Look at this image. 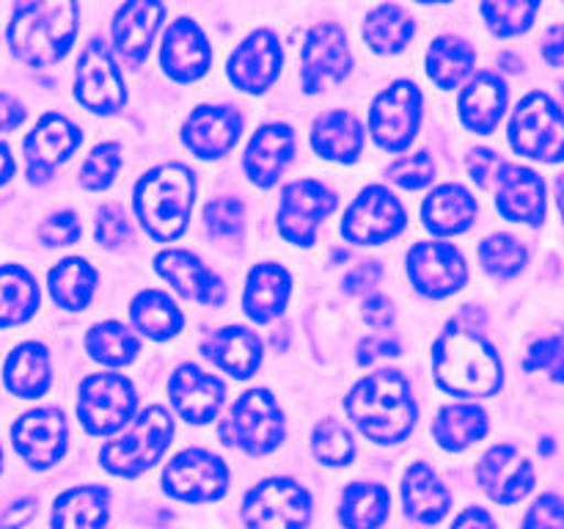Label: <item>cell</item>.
<instances>
[{"label":"cell","mask_w":564,"mask_h":529,"mask_svg":"<svg viewBox=\"0 0 564 529\" xmlns=\"http://www.w3.org/2000/svg\"><path fill=\"white\" fill-rule=\"evenodd\" d=\"M204 224H207L209 235L220 237V240H237L242 235V224H246L242 202L231 196L215 198L204 207Z\"/></svg>","instance_id":"c3c4849f"},{"label":"cell","mask_w":564,"mask_h":529,"mask_svg":"<svg viewBox=\"0 0 564 529\" xmlns=\"http://www.w3.org/2000/svg\"><path fill=\"white\" fill-rule=\"evenodd\" d=\"M86 350L94 361L105 364V367H127L141 353V339L116 320H108L88 331Z\"/></svg>","instance_id":"7bdbcfd3"},{"label":"cell","mask_w":564,"mask_h":529,"mask_svg":"<svg viewBox=\"0 0 564 529\" xmlns=\"http://www.w3.org/2000/svg\"><path fill=\"white\" fill-rule=\"evenodd\" d=\"M545 182L534 169L521 163H505L496 176V209L512 224H543L545 220Z\"/></svg>","instance_id":"d6986e66"},{"label":"cell","mask_w":564,"mask_h":529,"mask_svg":"<svg viewBox=\"0 0 564 529\" xmlns=\"http://www.w3.org/2000/svg\"><path fill=\"white\" fill-rule=\"evenodd\" d=\"M110 518V490L102 485L66 488L53 505V529H105Z\"/></svg>","instance_id":"e575fe53"},{"label":"cell","mask_w":564,"mask_h":529,"mask_svg":"<svg viewBox=\"0 0 564 529\" xmlns=\"http://www.w3.org/2000/svg\"><path fill=\"white\" fill-rule=\"evenodd\" d=\"M25 121V105L11 94L0 91V132H9Z\"/></svg>","instance_id":"91938a15"},{"label":"cell","mask_w":564,"mask_h":529,"mask_svg":"<svg viewBox=\"0 0 564 529\" xmlns=\"http://www.w3.org/2000/svg\"><path fill=\"white\" fill-rule=\"evenodd\" d=\"M99 273L91 268V262L80 257L64 259V262L55 264L47 276L50 295L58 303L61 309H69V312H80L91 303L94 290H97Z\"/></svg>","instance_id":"60d3db41"},{"label":"cell","mask_w":564,"mask_h":529,"mask_svg":"<svg viewBox=\"0 0 564 529\" xmlns=\"http://www.w3.org/2000/svg\"><path fill=\"white\" fill-rule=\"evenodd\" d=\"M220 439L251 457L279 450L284 441V413L279 400L268 389H251L240 395L220 424Z\"/></svg>","instance_id":"8992f818"},{"label":"cell","mask_w":564,"mask_h":529,"mask_svg":"<svg viewBox=\"0 0 564 529\" xmlns=\"http://www.w3.org/2000/svg\"><path fill=\"white\" fill-rule=\"evenodd\" d=\"M11 441L22 461L31 468H50L64 457L66 441V419L61 408H33L22 413L11 424Z\"/></svg>","instance_id":"e0dca14e"},{"label":"cell","mask_w":564,"mask_h":529,"mask_svg":"<svg viewBox=\"0 0 564 529\" xmlns=\"http://www.w3.org/2000/svg\"><path fill=\"white\" fill-rule=\"evenodd\" d=\"M534 463L512 444H496L479 457L477 483L496 505H518L534 488Z\"/></svg>","instance_id":"ac0fdd59"},{"label":"cell","mask_w":564,"mask_h":529,"mask_svg":"<svg viewBox=\"0 0 564 529\" xmlns=\"http://www.w3.org/2000/svg\"><path fill=\"white\" fill-rule=\"evenodd\" d=\"M242 132L240 110L229 105H202L187 116L182 143L202 160H218L235 149Z\"/></svg>","instance_id":"7402d4cb"},{"label":"cell","mask_w":564,"mask_h":529,"mask_svg":"<svg viewBox=\"0 0 564 529\" xmlns=\"http://www.w3.org/2000/svg\"><path fill=\"white\" fill-rule=\"evenodd\" d=\"M75 99L83 108L99 116H113L124 108V75H121L113 53L99 39H91L77 58Z\"/></svg>","instance_id":"7c38bea8"},{"label":"cell","mask_w":564,"mask_h":529,"mask_svg":"<svg viewBox=\"0 0 564 529\" xmlns=\"http://www.w3.org/2000/svg\"><path fill=\"white\" fill-rule=\"evenodd\" d=\"M389 180L405 191H422L435 180V160L430 152L402 154L389 165Z\"/></svg>","instance_id":"681fc988"},{"label":"cell","mask_w":564,"mask_h":529,"mask_svg":"<svg viewBox=\"0 0 564 529\" xmlns=\"http://www.w3.org/2000/svg\"><path fill=\"white\" fill-rule=\"evenodd\" d=\"M80 235L83 226L75 213H55L39 226V240L44 246H72V242L80 240Z\"/></svg>","instance_id":"f907efd6"},{"label":"cell","mask_w":564,"mask_h":529,"mask_svg":"<svg viewBox=\"0 0 564 529\" xmlns=\"http://www.w3.org/2000/svg\"><path fill=\"white\" fill-rule=\"evenodd\" d=\"M424 97L416 83L397 80L375 97L369 108V132L386 152H405L422 125Z\"/></svg>","instance_id":"30bf717a"},{"label":"cell","mask_w":564,"mask_h":529,"mask_svg":"<svg viewBox=\"0 0 564 529\" xmlns=\"http://www.w3.org/2000/svg\"><path fill=\"white\" fill-rule=\"evenodd\" d=\"M477 50L457 36H438L427 50V75L444 91H452L474 75Z\"/></svg>","instance_id":"8d00e7d4"},{"label":"cell","mask_w":564,"mask_h":529,"mask_svg":"<svg viewBox=\"0 0 564 529\" xmlns=\"http://www.w3.org/2000/svg\"><path fill=\"white\" fill-rule=\"evenodd\" d=\"M400 356V345L391 342L389 336H369L358 347V361L361 364H375L380 358H397Z\"/></svg>","instance_id":"6f0895ef"},{"label":"cell","mask_w":564,"mask_h":529,"mask_svg":"<svg viewBox=\"0 0 564 529\" xmlns=\"http://www.w3.org/2000/svg\"><path fill=\"white\" fill-rule=\"evenodd\" d=\"M160 64L165 75L176 83H193L207 75L213 64V47L198 22L187 17L171 22L163 36V47H160Z\"/></svg>","instance_id":"cb8c5ba5"},{"label":"cell","mask_w":564,"mask_h":529,"mask_svg":"<svg viewBox=\"0 0 564 529\" xmlns=\"http://www.w3.org/2000/svg\"><path fill=\"white\" fill-rule=\"evenodd\" d=\"M281 64H284V53H281L279 36L273 31H253L231 53L229 80L240 91L262 94L279 80Z\"/></svg>","instance_id":"ffe728a7"},{"label":"cell","mask_w":564,"mask_h":529,"mask_svg":"<svg viewBox=\"0 0 564 529\" xmlns=\"http://www.w3.org/2000/svg\"><path fill=\"white\" fill-rule=\"evenodd\" d=\"M138 408L135 386L116 373L86 375L77 389V419L88 435H113Z\"/></svg>","instance_id":"ba28073f"},{"label":"cell","mask_w":564,"mask_h":529,"mask_svg":"<svg viewBox=\"0 0 564 529\" xmlns=\"http://www.w3.org/2000/svg\"><path fill=\"white\" fill-rule=\"evenodd\" d=\"M14 169H17V163H14V154H11L9 143L0 141V187H3L11 176H14Z\"/></svg>","instance_id":"e7e4bbea"},{"label":"cell","mask_w":564,"mask_h":529,"mask_svg":"<svg viewBox=\"0 0 564 529\" xmlns=\"http://www.w3.org/2000/svg\"><path fill=\"white\" fill-rule=\"evenodd\" d=\"M154 270L160 279L169 281L182 298L187 301L204 303V306H220L226 301V287L196 253L185 251V248H169L160 251L154 259Z\"/></svg>","instance_id":"d4e9b609"},{"label":"cell","mask_w":564,"mask_h":529,"mask_svg":"<svg viewBox=\"0 0 564 529\" xmlns=\"http://www.w3.org/2000/svg\"><path fill=\"white\" fill-rule=\"evenodd\" d=\"M507 110V83L496 72H479L468 77L457 97L460 121L477 136H490Z\"/></svg>","instance_id":"83f0119b"},{"label":"cell","mask_w":564,"mask_h":529,"mask_svg":"<svg viewBox=\"0 0 564 529\" xmlns=\"http://www.w3.org/2000/svg\"><path fill=\"white\" fill-rule=\"evenodd\" d=\"M0 472H3V450H0Z\"/></svg>","instance_id":"003e7915"},{"label":"cell","mask_w":564,"mask_h":529,"mask_svg":"<svg viewBox=\"0 0 564 529\" xmlns=\"http://www.w3.org/2000/svg\"><path fill=\"white\" fill-rule=\"evenodd\" d=\"M163 17V0H124V6L113 17L116 53L127 64L141 66L147 61L154 36H158Z\"/></svg>","instance_id":"484cf974"},{"label":"cell","mask_w":564,"mask_h":529,"mask_svg":"<svg viewBox=\"0 0 564 529\" xmlns=\"http://www.w3.org/2000/svg\"><path fill=\"white\" fill-rule=\"evenodd\" d=\"M171 406L176 408L185 422L207 424L218 417L220 406L226 400V386L218 375L196 367V364H182L169 378Z\"/></svg>","instance_id":"44dd1931"},{"label":"cell","mask_w":564,"mask_h":529,"mask_svg":"<svg viewBox=\"0 0 564 529\" xmlns=\"http://www.w3.org/2000/svg\"><path fill=\"white\" fill-rule=\"evenodd\" d=\"M560 494H543L523 518L521 529H564V510Z\"/></svg>","instance_id":"f5cc1de1"},{"label":"cell","mask_w":564,"mask_h":529,"mask_svg":"<svg viewBox=\"0 0 564 529\" xmlns=\"http://www.w3.org/2000/svg\"><path fill=\"white\" fill-rule=\"evenodd\" d=\"M39 284L22 264H0V328L22 325L36 314Z\"/></svg>","instance_id":"f35d334b"},{"label":"cell","mask_w":564,"mask_h":529,"mask_svg":"<svg viewBox=\"0 0 564 529\" xmlns=\"http://www.w3.org/2000/svg\"><path fill=\"white\" fill-rule=\"evenodd\" d=\"M527 369H551L554 380H562V336H545L543 342L532 345L527 358Z\"/></svg>","instance_id":"db71d44e"},{"label":"cell","mask_w":564,"mask_h":529,"mask_svg":"<svg viewBox=\"0 0 564 529\" xmlns=\"http://www.w3.org/2000/svg\"><path fill=\"white\" fill-rule=\"evenodd\" d=\"M402 505H405V516L411 521L433 527L449 516L452 490L446 488L444 479L433 472L430 463H411L402 477Z\"/></svg>","instance_id":"f1b7e54d"},{"label":"cell","mask_w":564,"mask_h":529,"mask_svg":"<svg viewBox=\"0 0 564 529\" xmlns=\"http://www.w3.org/2000/svg\"><path fill=\"white\" fill-rule=\"evenodd\" d=\"M6 389L22 400H36L53 384V364L50 350L42 342H22L9 353L3 364Z\"/></svg>","instance_id":"836d02e7"},{"label":"cell","mask_w":564,"mask_h":529,"mask_svg":"<svg viewBox=\"0 0 564 529\" xmlns=\"http://www.w3.org/2000/svg\"><path fill=\"white\" fill-rule=\"evenodd\" d=\"M292 295V276L284 264L259 262L248 273L246 290H242V309L253 323L264 325L281 317Z\"/></svg>","instance_id":"f546056e"},{"label":"cell","mask_w":564,"mask_h":529,"mask_svg":"<svg viewBox=\"0 0 564 529\" xmlns=\"http://www.w3.org/2000/svg\"><path fill=\"white\" fill-rule=\"evenodd\" d=\"M97 240L105 248H119L121 242L130 237V224H127V213L119 204H108L99 209L97 215Z\"/></svg>","instance_id":"816d5d0a"},{"label":"cell","mask_w":564,"mask_h":529,"mask_svg":"<svg viewBox=\"0 0 564 529\" xmlns=\"http://www.w3.org/2000/svg\"><path fill=\"white\" fill-rule=\"evenodd\" d=\"M413 33H416V22L411 14L394 3H383L372 9L364 20V39L375 53L394 55L411 44Z\"/></svg>","instance_id":"b9f144b4"},{"label":"cell","mask_w":564,"mask_h":529,"mask_svg":"<svg viewBox=\"0 0 564 529\" xmlns=\"http://www.w3.org/2000/svg\"><path fill=\"white\" fill-rule=\"evenodd\" d=\"M510 143L523 158L560 163L564 154L560 102L545 91H529L512 110Z\"/></svg>","instance_id":"52a82bcc"},{"label":"cell","mask_w":564,"mask_h":529,"mask_svg":"<svg viewBox=\"0 0 564 529\" xmlns=\"http://www.w3.org/2000/svg\"><path fill=\"white\" fill-rule=\"evenodd\" d=\"M408 213L400 198L383 185H369L358 193L341 218V235L356 246H380L405 229Z\"/></svg>","instance_id":"8fae6325"},{"label":"cell","mask_w":564,"mask_h":529,"mask_svg":"<svg viewBox=\"0 0 564 529\" xmlns=\"http://www.w3.org/2000/svg\"><path fill=\"white\" fill-rule=\"evenodd\" d=\"M174 435V419L163 406H152L130 419V428L119 439L108 441L99 450V463L113 477L132 479L152 468L165 455Z\"/></svg>","instance_id":"5b68a950"},{"label":"cell","mask_w":564,"mask_h":529,"mask_svg":"<svg viewBox=\"0 0 564 529\" xmlns=\"http://www.w3.org/2000/svg\"><path fill=\"white\" fill-rule=\"evenodd\" d=\"M562 53H564V42H562V28L554 25L549 31V39H545L543 44V58L545 64L554 66V69H560L562 66Z\"/></svg>","instance_id":"be15d7a7"},{"label":"cell","mask_w":564,"mask_h":529,"mask_svg":"<svg viewBox=\"0 0 564 529\" xmlns=\"http://www.w3.org/2000/svg\"><path fill=\"white\" fill-rule=\"evenodd\" d=\"M292 158H295V130L290 125L273 121V125H262L253 132L242 165H246V174L253 185L273 187Z\"/></svg>","instance_id":"4316f807"},{"label":"cell","mask_w":564,"mask_h":529,"mask_svg":"<svg viewBox=\"0 0 564 529\" xmlns=\"http://www.w3.org/2000/svg\"><path fill=\"white\" fill-rule=\"evenodd\" d=\"M364 320H367L372 328H389L394 323V306L386 295H372L364 303Z\"/></svg>","instance_id":"680465c9"},{"label":"cell","mask_w":564,"mask_h":529,"mask_svg":"<svg viewBox=\"0 0 564 529\" xmlns=\"http://www.w3.org/2000/svg\"><path fill=\"white\" fill-rule=\"evenodd\" d=\"M419 3H449V0H419Z\"/></svg>","instance_id":"03108f58"},{"label":"cell","mask_w":564,"mask_h":529,"mask_svg":"<svg viewBox=\"0 0 564 529\" xmlns=\"http://www.w3.org/2000/svg\"><path fill=\"white\" fill-rule=\"evenodd\" d=\"M352 66L345 28L336 22H319L308 31L301 53V83L306 94H319L330 83H341Z\"/></svg>","instance_id":"2e32d148"},{"label":"cell","mask_w":564,"mask_h":529,"mask_svg":"<svg viewBox=\"0 0 564 529\" xmlns=\"http://www.w3.org/2000/svg\"><path fill=\"white\" fill-rule=\"evenodd\" d=\"M231 483V472L218 455L207 450H185L169 461L163 472V488L171 499L191 501H215L226 496Z\"/></svg>","instance_id":"4fadbf2b"},{"label":"cell","mask_w":564,"mask_h":529,"mask_svg":"<svg viewBox=\"0 0 564 529\" xmlns=\"http://www.w3.org/2000/svg\"><path fill=\"white\" fill-rule=\"evenodd\" d=\"M479 213V204L471 191H466L457 182H446V185L433 187L422 204V220L433 235L452 237L463 235L474 226Z\"/></svg>","instance_id":"1f68e13d"},{"label":"cell","mask_w":564,"mask_h":529,"mask_svg":"<svg viewBox=\"0 0 564 529\" xmlns=\"http://www.w3.org/2000/svg\"><path fill=\"white\" fill-rule=\"evenodd\" d=\"M339 198L319 180H295L281 191L279 235L295 246H312L317 229L336 209Z\"/></svg>","instance_id":"5bb4252c"},{"label":"cell","mask_w":564,"mask_h":529,"mask_svg":"<svg viewBox=\"0 0 564 529\" xmlns=\"http://www.w3.org/2000/svg\"><path fill=\"white\" fill-rule=\"evenodd\" d=\"M364 141H367V132L350 110H328V114L317 116L312 127L314 152L334 163H356L364 152Z\"/></svg>","instance_id":"d6a6232c"},{"label":"cell","mask_w":564,"mask_h":529,"mask_svg":"<svg viewBox=\"0 0 564 529\" xmlns=\"http://www.w3.org/2000/svg\"><path fill=\"white\" fill-rule=\"evenodd\" d=\"M80 28L77 0H14L9 47L17 61L42 69L66 58Z\"/></svg>","instance_id":"6da1fadb"},{"label":"cell","mask_w":564,"mask_h":529,"mask_svg":"<svg viewBox=\"0 0 564 529\" xmlns=\"http://www.w3.org/2000/svg\"><path fill=\"white\" fill-rule=\"evenodd\" d=\"M130 320L143 336L165 342L176 336L185 325L180 306L160 290H141L130 303Z\"/></svg>","instance_id":"ab89813d"},{"label":"cell","mask_w":564,"mask_h":529,"mask_svg":"<svg viewBox=\"0 0 564 529\" xmlns=\"http://www.w3.org/2000/svg\"><path fill=\"white\" fill-rule=\"evenodd\" d=\"M479 262L496 279H512L527 264V248L512 235H490L479 242Z\"/></svg>","instance_id":"bcb514c9"},{"label":"cell","mask_w":564,"mask_h":529,"mask_svg":"<svg viewBox=\"0 0 564 529\" xmlns=\"http://www.w3.org/2000/svg\"><path fill=\"white\" fill-rule=\"evenodd\" d=\"M350 422L375 444H400L416 428V400L411 380L397 369H380L358 380L345 397Z\"/></svg>","instance_id":"7a4b0ae2"},{"label":"cell","mask_w":564,"mask_h":529,"mask_svg":"<svg viewBox=\"0 0 564 529\" xmlns=\"http://www.w3.org/2000/svg\"><path fill=\"white\" fill-rule=\"evenodd\" d=\"M33 516H36V501L20 499L0 516V529H20L25 527Z\"/></svg>","instance_id":"94428289"},{"label":"cell","mask_w":564,"mask_h":529,"mask_svg":"<svg viewBox=\"0 0 564 529\" xmlns=\"http://www.w3.org/2000/svg\"><path fill=\"white\" fill-rule=\"evenodd\" d=\"M488 433V413L477 402H455L441 408L433 422V439L441 450L463 452Z\"/></svg>","instance_id":"d590c367"},{"label":"cell","mask_w":564,"mask_h":529,"mask_svg":"<svg viewBox=\"0 0 564 529\" xmlns=\"http://www.w3.org/2000/svg\"><path fill=\"white\" fill-rule=\"evenodd\" d=\"M312 510V494L292 477L262 479L242 499L248 529H306Z\"/></svg>","instance_id":"9c48e42d"},{"label":"cell","mask_w":564,"mask_h":529,"mask_svg":"<svg viewBox=\"0 0 564 529\" xmlns=\"http://www.w3.org/2000/svg\"><path fill=\"white\" fill-rule=\"evenodd\" d=\"M543 0H482V17L501 39L521 36L534 25Z\"/></svg>","instance_id":"ee69618b"},{"label":"cell","mask_w":564,"mask_h":529,"mask_svg":"<svg viewBox=\"0 0 564 529\" xmlns=\"http://www.w3.org/2000/svg\"><path fill=\"white\" fill-rule=\"evenodd\" d=\"M83 132L80 127L72 125L66 116L61 114H44L36 121L31 132H28L25 143V158H28V176L31 182H44L53 169L64 160H69V154L80 147Z\"/></svg>","instance_id":"603a6c76"},{"label":"cell","mask_w":564,"mask_h":529,"mask_svg":"<svg viewBox=\"0 0 564 529\" xmlns=\"http://www.w3.org/2000/svg\"><path fill=\"white\" fill-rule=\"evenodd\" d=\"M408 279L424 298L441 301L466 287L468 264L452 242H416L408 251Z\"/></svg>","instance_id":"9a60e30c"},{"label":"cell","mask_w":564,"mask_h":529,"mask_svg":"<svg viewBox=\"0 0 564 529\" xmlns=\"http://www.w3.org/2000/svg\"><path fill=\"white\" fill-rule=\"evenodd\" d=\"M433 378L455 397H494L505 384V367L488 339L452 323L433 345Z\"/></svg>","instance_id":"3957f363"},{"label":"cell","mask_w":564,"mask_h":529,"mask_svg":"<svg viewBox=\"0 0 564 529\" xmlns=\"http://www.w3.org/2000/svg\"><path fill=\"white\" fill-rule=\"evenodd\" d=\"M312 452L325 466H350L356 457V441L350 428L339 419H323L312 433Z\"/></svg>","instance_id":"f6af8a7d"},{"label":"cell","mask_w":564,"mask_h":529,"mask_svg":"<svg viewBox=\"0 0 564 529\" xmlns=\"http://www.w3.org/2000/svg\"><path fill=\"white\" fill-rule=\"evenodd\" d=\"M452 529H499V527H496L494 516H490L485 507H466V510L455 518Z\"/></svg>","instance_id":"6125c7cd"},{"label":"cell","mask_w":564,"mask_h":529,"mask_svg":"<svg viewBox=\"0 0 564 529\" xmlns=\"http://www.w3.org/2000/svg\"><path fill=\"white\" fill-rule=\"evenodd\" d=\"M121 169V149L116 143H99L80 165V182L88 191H105L113 185Z\"/></svg>","instance_id":"7dc6e473"},{"label":"cell","mask_w":564,"mask_h":529,"mask_svg":"<svg viewBox=\"0 0 564 529\" xmlns=\"http://www.w3.org/2000/svg\"><path fill=\"white\" fill-rule=\"evenodd\" d=\"M501 165H505V160H501L496 152H490V149H474V152L466 158L468 174H471V180L477 182L479 187L494 185Z\"/></svg>","instance_id":"11a10c76"},{"label":"cell","mask_w":564,"mask_h":529,"mask_svg":"<svg viewBox=\"0 0 564 529\" xmlns=\"http://www.w3.org/2000/svg\"><path fill=\"white\" fill-rule=\"evenodd\" d=\"M202 353L215 367L240 380L257 375L259 364H262V342L253 331L242 328V325H226V328L213 331L202 342Z\"/></svg>","instance_id":"4dcf8cb0"},{"label":"cell","mask_w":564,"mask_h":529,"mask_svg":"<svg viewBox=\"0 0 564 529\" xmlns=\"http://www.w3.org/2000/svg\"><path fill=\"white\" fill-rule=\"evenodd\" d=\"M380 279H383V264L369 259V262H358L356 268L345 276L341 287H345L347 295H367L369 290H375V287L380 284Z\"/></svg>","instance_id":"9f6ffc18"},{"label":"cell","mask_w":564,"mask_h":529,"mask_svg":"<svg viewBox=\"0 0 564 529\" xmlns=\"http://www.w3.org/2000/svg\"><path fill=\"white\" fill-rule=\"evenodd\" d=\"M391 496L378 483H350L341 490L339 521L345 529H380L389 521Z\"/></svg>","instance_id":"74e56055"},{"label":"cell","mask_w":564,"mask_h":529,"mask_svg":"<svg viewBox=\"0 0 564 529\" xmlns=\"http://www.w3.org/2000/svg\"><path fill=\"white\" fill-rule=\"evenodd\" d=\"M196 198V174L182 163L147 171L132 191V207L152 240L171 242L185 235Z\"/></svg>","instance_id":"277c9868"}]
</instances>
